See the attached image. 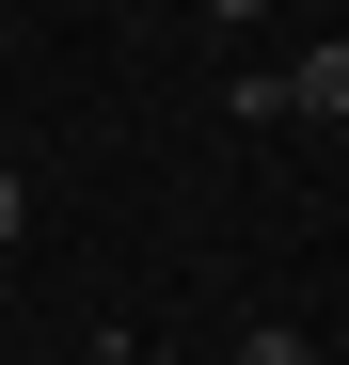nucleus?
<instances>
[{
  "label": "nucleus",
  "mask_w": 349,
  "mask_h": 365,
  "mask_svg": "<svg viewBox=\"0 0 349 365\" xmlns=\"http://www.w3.org/2000/svg\"><path fill=\"white\" fill-rule=\"evenodd\" d=\"M286 111H349V48H302L286 64Z\"/></svg>",
  "instance_id": "1"
},
{
  "label": "nucleus",
  "mask_w": 349,
  "mask_h": 365,
  "mask_svg": "<svg viewBox=\"0 0 349 365\" xmlns=\"http://www.w3.org/2000/svg\"><path fill=\"white\" fill-rule=\"evenodd\" d=\"M16 238H32V191H16V159H0V255H16Z\"/></svg>",
  "instance_id": "2"
},
{
  "label": "nucleus",
  "mask_w": 349,
  "mask_h": 365,
  "mask_svg": "<svg viewBox=\"0 0 349 365\" xmlns=\"http://www.w3.org/2000/svg\"><path fill=\"white\" fill-rule=\"evenodd\" d=\"M207 16H239V32H254V0H207Z\"/></svg>",
  "instance_id": "3"
}]
</instances>
